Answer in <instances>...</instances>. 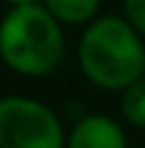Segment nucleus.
Segmentation results:
<instances>
[{"label":"nucleus","mask_w":145,"mask_h":148,"mask_svg":"<svg viewBox=\"0 0 145 148\" xmlns=\"http://www.w3.org/2000/svg\"><path fill=\"white\" fill-rule=\"evenodd\" d=\"M77 66L102 92H123L145 71V39L123 15H99L80 32Z\"/></svg>","instance_id":"nucleus-1"},{"label":"nucleus","mask_w":145,"mask_h":148,"mask_svg":"<svg viewBox=\"0 0 145 148\" xmlns=\"http://www.w3.org/2000/svg\"><path fill=\"white\" fill-rule=\"evenodd\" d=\"M65 27L41 3L7 8L0 17V63L22 78H48L65 61Z\"/></svg>","instance_id":"nucleus-2"},{"label":"nucleus","mask_w":145,"mask_h":148,"mask_svg":"<svg viewBox=\"0 0 145 148\" xmlns=\"http://www.w3.org/2000/svg\"><path fill=\"white\" fill-rule=\"evenodd\" d=\"M58 112L32 95L0 97V148H65Z\"/></svg>","instance_id":"nucleus-3"},{"label":"nucleus","mask_w":145,"mask_h":148,"mask_svg":"<svg viewBox=\"0 0 145 148\" xmlns=\"http://www.w3.org/2000/svg\"><path fill=\"white\" fill-rule=\"evenodd\" d=\"M65 148H128V134L119 119L89 112L72 121L65 134Z\"/></svg>","instance_id":"nucleus-4"},{"label":"nucleus","mask_w":145,"mask_h":148,"mask_svg":"<svg viewBox=\"0 0 145 148\" xmlns=\"http://www.w3.org/2000/svg\"><path fill=\"white\" fill-rule=\"evenodd\" d=\"M41 5L63 27L85 29L102 15V0H41Z\"/></svg>","instance_id":"nucleus-5"},{"label":"nucleus","mask_w":145,"mask_h":148,"mask_svg":"<svg viewBox=\"0 0 145 148\" xmlns=\"http://www.w3.org/2000/svg\"><path fill=\"white\" fill-rule=\"evenodd\" d=\"M119 112L123 124L145 131V78H138L123 92H119Z\"/></svg>","instance_id":"nucleus-6"},{"label":"nucleus","mask_w":145,"mask_h":148,"mask_svg":"<svg viewBox=\"0 0 145 148\" xmlns=\"http://www.w3.org/2000/svg\"><path fill=\"white\" fill-rule=\"evenodd\" d=\"M121 15L145 39V0H121Z\"/></svg>","instance_id":"nucleus-7"},{"label":"nucleus","mask_w":145,"mask_h":148,"mask_svg":"<svg viewBox=\"0 0 145 148\" xmlns=\"http://www.w3.org/2000/svg\"><path fill=\"white\" fill-rule=\"evenodd\" d=\"M7 8H24V5H36L41 3V0H3Z\"/></svg>","instance_id":"nucleus-8"},{"label":"nucleus","mask_w":145,"mask_h":148,"mask_svg":"<svg viewBox=\"0 0 145 148\" xmlns=\"http://www.w3.org/2000/svg\"><path fill=\"white\" fill-rule=\"evenodd\" d=\"M143 78H145V71H143Z\"/></svg>","instance_id":"nucleus-9"}]
</instances>
